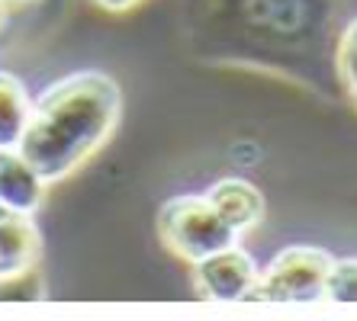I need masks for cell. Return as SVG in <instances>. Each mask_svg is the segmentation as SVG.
Listing matches in <instances>:
<instances>
[{
  "label": "cell",
  "mask_w": 357,
  "mask_h": 321,
  "mask_svg": "<svg viewBox=\"0 0 357 321\" xmlns=\"http://www.w3.org/2000/svg\"><path fill=\"white\" fill-rule=\"evenodd\" d=\"M123 91L103 71H77L59 77L33 100V113L20 139V155L59 183L81 171L116 132Z\"/></svg>",
  "instance_id": "1"
},
{
  "label": "cell",
  "mask_w": 357,
  "mask_h": 321,
  "mask_svg": "<svg viewBox=\"0 0 357 321\" xmlns=\"http://www.w3.org/2000/svg\"><path fill=\"white\" fill-rule=\"evenodd\" d=\"M158 238L174 257L197 264L229 244H238V231L213 209L206 193L167 199L158 209Z\"/></svg>",
  "instance_id": "2"
},
{
  "label": "cell",
  "mask_w": 357,
  "mask_h": 321,
  "mask_svg": "<svg viewBox=\"0 0 357 321\" xmlns=\"http://www.w3.org/2000/svg\"><path fill=\"white\" fill-rule=\"evenodd\" d=\"M332 260L335 257L322 247H283L258 273L251 299H261V302H319V299H325Z\"/></svg>",
  "instance_id": "3"
},
{
  "label": "cell",
  "mask_w": 357,
  "mask_h": 321,
  "mask_svg": "<svg viewBox=\"0 0 357 321\" xmlns=\"http://www.w3.org/2000/svg\"><path fill=\"white\" fill-rule=\"evenodd\" d=\"M258 273H261L258 260L245 247L229 244L193 264V286H197V292L203 299L238 302V299H251Z\"/></svg>",
  "instance_id": "4"
},
{
  "label": "cell",
  "mask_w": 357,
  "mask_h": 321,
  "mask_svg": "<svg viewBox=\"0 0 357 321\" xmlns=\"http://www.w3.org/2000/svg\"><path fill=\"white\" fill-rule=\"evenodd\" d=\"M45 187V177L20 155V148H0V206L36 215Z\"/></svg>",
  "instance_id": "5"
},
{
  "label": "cell",
  "mask_w": 357,
  "mask_h": 321,
  "mask_svg": "<svg viewBox=\"0 0 357 321\" xmlns=\"http://www.w3.org/2000/svg\"><path fill=\"white\" fill-rule=\"evenodd\" d=\"M42 257V235L33 215L0 206V273L29 270Z\"/></svg>",
  "instance_id": "6"
},
{
  "label": "cell",
  "mask_w": 357,
  "mask_h": 321,
  "mask_svg": "<svg viewBox=\"0 0 357 321\" xmlns=\"http://www.w3.org/2000/svg\"><path fill=\"white\" fill-rule=\"evenodd\" d=\"M206 199L238 235L251 231L264 219V196L245 177H222L206 189Z\"/></svg>",
  "instance_id": "7"
},
{
  "label": "cell",
  "mask_w": 357,
  "mask_h": 321,
  "mask_svg": "<svg viewBox=\"0 0 357 321\" xmlns=\"http://www.w3.org/2000/svg\"><path fill=\"white\" fill-rule=\"evenodd\" d=\"M29 113H33V100L23 81L0 71V148H20Z\"/></svg>",
  "instance_id": "8"
},
{
  "label": "cell",
  "mask_w": 357,
  "mask_h": 321,
  "mask_svg": "<svg viewBox=\"0 0 357 321\" xmlns=\"http://www.w3.org/2000/svg\"><path fill=\"white\" fill-rule=\"evenodd\" d=\"M42 296H45V283L36 267L0 273V302H39Z\"/></svg>",
  "instance_id": "9"
},
{
  "label": "cell",
  "mask_w": 357,
  "mask_h": 321,
  "mask_svg": "<svg viewBox=\"0 0 357 321\" xmlns=\"http://www.w3.org/2000/svg\"><path fill=\"white\" fill-rule=\"evenodd\" d=\"M325 299H332V302H357V257L332 260L328 283H325Z\"/></svg>",
  "instance_id": "10"
},
{
  "label": "cell",
  "mask_w": 357,
  "mask_h": 321,
  "mask_svg": "<svg viewBox=\"0 0 357 321\" xmlns=\"http://www.w3.org/2000/svg\"><path fill=\"white\" fill-rule=\"evenodd\" d=\"M338 75L348 91L357 84V17L351 19V26L338 42Z\"/></svg>",
  "instance_id": "11"
},
{
  "label": "cell",
  "mask_w": 357,
  "mask_h": 321,
  "mask_svg": "<svg viewBox=\"0 0 357 321\" xmlns=\"http://www.w3.org/2000/svg\"><path fill=\"white\" fill-rule=\"evenodd\" d=\"M97 10H103V13H113V17H123V13H129V10H135L139 3H145V0H91Z\"/></svg>",
  "instance_id": "12"
},
{
  "label": "cell",
  "mask_w": 357,
  "mask_h": 321,
  "mask_svg": "<svg viewBox=\"0 0 357 321\" xmlns=\"http://www.w3.org/2000/svg\"><path fill=\"white\" fill-rule=\"evenodd\" d=\"M7 23V0H0V26Z\"/></svg>",
  "instance_id": "13"
},
{
  "label": "cell",
  "mask_w": 357,
  "mask_h": 321,
  "mask_svg": "<svg viewBox=\"0 0 357 321\" xmlns=\"http://www.w3.org/2000/svg\"><path fill=\"white\" fill-rule=\"evenodd\" d=\"M351 100H354V107H357V84L351 87Z\"/></svg>",
  "instance_id": "14"
}]
</instances>
